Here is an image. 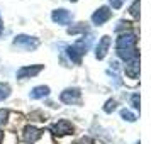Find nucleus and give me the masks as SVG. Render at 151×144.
<instances>
[{
  "label": "nucleus",
  "mask_w": 151,
  "mask_h": 144,
  "mask_svg": "<svg viewBox=\"0 0 151 144\" xmlns=\"http://www.w3.org/2000/svg\"><path fill=\"white\" fill-rule=\"evenodd\" d=\"M53 132L58 134V136H66V134H71L73 132V125L68 122V120H60L53 125Z\"/></svg>",
  "instance_id": "20e7f679"
},
{
  "label": "nucleus",
  "mask_w": 151,
  "mask_h": 144,
  "mask_svg": "<svg viewBox=\"0 0 151 144\" xmlns=\"http://www.w3.org/2000/svg\"><path fill=\"white\" fill-rule=\"evenodd\" d=\"M14 44L17 46V48H26V49H34L39 42H37V39H31V37H27V36H17L15 37Z\"/></svg>",
  "instance_id": "7ed1b4c3"
},
{
  "label": "nucleus",
  "mask_w": 151,
  "mask_h": 144,
  "mask_svg": "<svg viewBox=\"0 0 151 144\" xmlns=\"http://www.w3.org/2000/svg\"><path fill=\"white\" fill-rule=\"evenodd\" d=\"M137 9H139V0H134V4H132L131 9H129V12L134 15V17H137Z\"/></svg>",
  "instance_id": "f8f14e48"
},
{
  "label": "nucleus",
  "mask_w": 151,
  "mask_h": 144,
  "mask_svg": "<svg viewBox=\"0 0 151 144\" xmlns=\"http://www.w3.org/2000/svg\"><path fill=\"white\" fill-rule=\"evenodd\" d=\"M41 136H42V132L37 130L36 127H26V130H24V139L27 143H37V139Z\"/></svg>",
  "instance_id": "0eeeda50"
},
{
  "label": "nucleus",
  "mask_w": 151,
  "mask_h": 144,
  "mask_svg": "<svg viewBox=\"0 0 151 144\" xmlns=\"http://www.w3.org/2000/svg\"><path fill=\"white\" fill-rule=\"evenodd\" d=\"M109 46H110V37H109V36H104L102 39L99 41V44H97V51H95V54H97L99 59H102L104 56L107 54Z\"/></svg>",
  "instance_id": "39448f33"
},
{
  "label": "nucleus",
  "mask_w": 151,
  "mask_h": 144,
  "mask_svg": "<svg viewBox=\"0 0 151 144\" xmlns=\"http://www.w3.org/2000/svg\"><path fill=\"white\" fill-rule=\"evenodd\" d=\"M7 117H9V112H7V110L2 109V110H0V125L7 122Z\"/></svg>",
  "instance_id": "ddd939ff"
},
{
  "label": "nucleus",
  "mask_w": 151,
  "mask_h": 144,
  "mask_svg": "<svg viewBox=\"0 0 151 144\" xmlns=\"http://www.w3.org/2000/svg\"><path fill=\"white\" fill-rule=\"evenodd\" d=\"M60 98H61V102L65 103H76V102H80V90L78 88H68V90H65L61 95H60Z\"/></svg>",
  "instance_id": "f03ea898"
},
{
  "label": "nucleus",
  "mask_w": 151,
  "mask_h": 144,
  "mask_svg": "<svg viewBox=\"0 0 151 144\" xmlns=\"http://www.w3.org/2000/svg\"><path fill=\"white\" fill-rule=\"evenodd\" d=\"M124 2H126V0H110V5H112L114 9H121Z\"/></svg>",
  "instance_id": "2eb2a0df"
},
{
  "label": "nucleus",
  "mask_w": 151,
  "mask_h": 144,
  "mask_svg": "<svg viewBox=\"0 0 151 144\" xmlns=\"http://www.w3.org/2000/svg\"><path fill=\"white\" fill-rule=\"evenodd\" d=\"M70 19H71V14L65 9H60V10H55L53 12V21L58 22V24H68Z\"/></svg>",
  "instance_id": "423d86ee"
},
{
  "label": "nucleus",
  "mask_w": 151,
  "mask_h": 144,
  "mask_svg": "<svg viewBox=\"0 0 151 144\" xmlns=\"http://www.w3.org/2000/svg\"><path fill=\"white\" fill-rule=\"evenodd\" d=\"M132 107L134 109H139V95H132Z\"/></svg>",
  "instance_id": "dca6fc26"
},
{
  "label": "nucleus",
  "mask_w": 151,
  "mask_h": 144,
  "mask_svg": "<svg viewBox=\"0 0 151 144\" xmlns=\"http://www.w3.org/2000/svg\"><path fill=\"white\" fill-rule=\"evenodd\" d=\"M9 93H10L9 85H0V100H2V98H7Z\"/></svg>",
  "instance_id": "9d476101"
},
{
  "label": "nucleus",
  "mask_w": 151,
  "mask_h": 144,
  "mask_svg": "<svg viewBox=\"0 0 151 144\" xmlns=\"http://www.w3.org/2000/svg\"><path fill=\"white\" fill-rule=\"evenodd\" d=\"M71 2H76V0H71Z\"/></svg>",
  "instance_id": "a211bd4d"
},
{
  "label": "nucleus",
  "mask_w": 151,
  "mask_h": 144,
  "mask_svg": "<svg viewBox=\"0 0 151 144\" xmlns=\"http://www.w3.org/2000/svg\"><path fill=\"white\" fill-rule=\"evenodd\" d=\"M2 31H4V24H2V21H0V34H2Z\"/></svg>",
  "instance_id": "f3484780"
},
{
  "label": "nucleus",
  "mask_w": 151,
  "mask_h": 144,
  "mask_svg": "<svg viewBox=\"0 0 151 144\" xmlns=\"http://www.w3.org/2000/svg\"><path fill=\"white\" fill-rule=\"evenodd\" d=\"M114 109H116V100H109L105 105V112H112Z\"/></svg>",
  "instance_id": "4468645a"
},
{
  "label": "nucleus",
  "mask_w": 151,
  "mask_h": 144,
  "mask_svg": "<svg viewBox=\"0 0 151 144\" xmlns=\"http://www.w3.org/2000/svg\"><path fill=\"white\" fill-rule=\"evenodd\" d=\"M41 69H42V66H26V68H22L21 71L17 73V76H19L21 80H24V78H29V76L37 75Z\"/></svg>",
  "instance_id": "6e6552de"
},
{
  "label": "nucleus",
  "mask_w": 151,
  "mask_h": 144,
  "mask_svg": "<svg viewBox=\"0 0 151 144\" xmlns=\"http://www.w3.org/2000/svg\"><path fill=\"white\" fill-rule=\"evenodd\" d=\"M48 93H49V88L44 87V85H41V87H36L31 92V98H42V97H46Z\"/></svg>",
  "instance_id": "1a4fd4ad"
},
{
  "label": "nucleus",
  "mask_w": 151,
  "mask_h": 144,
  "mask_svg": "<svg viewBox=\"0 0 151 144\" xmlns=\"http://www.w3.org/2000/svg\"><path fill=\"white\" fill-rule=\"evenodd\" d=\"M110 15H112V10H110L109 7H102L92 15V21H93V24H97V26H102L104 22H107L110 19Z\"/></svg>",
  "instance_id": "f257e3e1"
},
{
  "label": "nucleus",
  "mask_w": 151,
  "mask_h": 144,
  "mask_svg": "<svg viewBox=\"0 0 151 144\" xmlns=\"http://www.w3.org/2000/svg\"><path fill=\"white\" fill-rule=\"evenodd\" d=\"M122 117L126 119V120H129V122L136 120V115H134V114H131L129 110H122Z\"/></svg>",
  "instance_id": "9b49d317"
}]
</instances>
